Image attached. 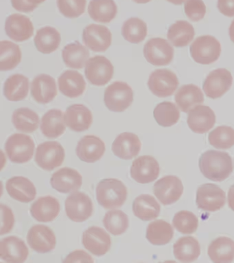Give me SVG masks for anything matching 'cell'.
Returning <instances> with one entry per match:
<instances>
[{
    "mask_svg": "<svg viewBox=\"0 0 234 263\" xmlns=\"http://www.w3.org/2000/svg\"><path fill=\"white\" fill-rule=\"evenodd\" d=\"M199 168L209 180L221 182L233 172V162L227 153L209 150L201 155Z\"/></svg>",
    "mask_w": 234,
    "mask_h": 263,
    "instance_id": "1",
    "label": "cell"
},
{
    "mask_svg": "<svg viewBox=\"0 0 234 263\" xmlns=\"http://www.w3.org/2000/svg\"><path fill=\"white\" fill-rule=\"evenodd\" d=\"M127 195V187L119 179H105L98 183L96 199L104 209H115L123 206Z\"/></svg>",
    "mask_w": 234,
    "mask_h": 263,
    "instance_id": "2",
    "label": "cell"
},
{
    "mask_svg": "<svg viewBox=\"0 0 234 263\" xmlns=\"http://www.w3.org/2000/svg\"><path fill=\"white\" fill-rule=\"evenodd\" d=\"M191 57L195 62L209 65L219 60L221 54V45L215 36H199L190 48Z\"/></svg>",
    "mask_w": 234,
    "mask_h": 263,
    "instance_id": "3",
    "label": "cell"
},
{
    "mask_svg": "<svg viewBox=\"0 0 234 263\" xmlns=\"http://www.w3.org/2000/svg\"><path fill=\"white\" fill-rule=\"evenodd\" d=\"M104 101L110 111H125L133 103V89L127 83L115 81L106 88Z\"/></svg>",
    "mask_w": 234,
    "mask_h": 263,
    "instance_id": "4",
    "label": "cell"
},
{
    "mask_svg": "<svg viewBox=\"0 0 234 263\" xmlns=\"http://www.w3.org/2000/svg\"><path fill=\"white\" fill-rule=\"evenodd\" d=\"M35 144L30 136L15 134L8 138L5 151L10 160L16 164L29 162L34 155Z\"/></svg>",
    "mask_w": 234,
    "mask_h": 263,
    "instance_id": "5",
    "label": "cell"
},
{
    "mask_svg": "<svg viewBox=\"0 0 234 263\" xmlns=\"http://www.w3.org/2000/svg\"><path fill=\"white\" fill-rule=\"evenodd\" d=\"M65 150L56 141L44 142L36 150L35 162L41 168L52 171L62 166L65 160Z\"/></svg>",
    "mask_w": 234,
    "mask_h": 263,
    "instance_id": "6",
    "label": "cell"
},
{
    "mask_svg": "<svg viewBox=\"0 0 234 263\" xmlns=\"http://www.w3.org/2000/svg\"><path fill=\"white\" fill-rule=\"evenodd\" d=\"M180 84L178 77L167 69H159L150 74L148 86L150 91L159 98L170 97Z\"/></svg>",
    "mask_w": 234,
    "mask_h": 263,
    "instance_id": "7",
    "label": "cell"
},
{
    "mask_svg": "<svg viewBox=\"0 0 234 263\" xmlns=\"http://www.w3.org/2000/svg\"><path fill=\"white\" fill-rule=\"evenodd\" d=\"M114 68L111 61L104 56L89 59L85 65V74L87 80L95 86H104L113 77Z\"/></svg>",
    "mask_w": 234,
    "mask_h": 263,
    "instance_id": "8",
    "label": "cell"
},
{
    "mask_svg": "<svg viewBox=\"0 0 234 263\" xmlns=\"http://www.w3.org/2000/svg\"><path fill=\"white\" fill-rule=\"evenodd\" d=\"M226 194L219 185L205 183L197 191L196 203L200 210L206 212L220 211L225 204Z\"/></svg>",
    "mask_w": 234,
    "mask_h": 263,
    "instance_id": "9",
    "label": "cell"
},
{
    "mask_svg": "<svg viewBox=\"0 0 234 263\" xmlns=\"http://www.w3.org/2000/svg\"><path fill=\"white\" fill-rule=\"evenodd\" d=\"M144 55L150 64L154 66H164L172 62L174 49L164 39L152 38L144 45Z\"/></svg>",
    "mask_w": 234,
    "mask_h": 263,
    "instance_id": "10",
    "label": "cell"
},
{
    "mask_svg": "<svg viewBox=\"0 0 234 263\" xmlns=\"http://www.w3.org/2000/svg\"><path fill=\"white\" fill-rule=\"evenodd\" d=\"M184 190V185L181 179L173 175L159 179L153 186L154 195L164 205L176 203L182 197Z\"/></svg>",
    "mask_w": 234,
    "mask_h": 263,
    "instance_id": "11",
    "label": "cell"
},
{
    "mask_svg": "<svg viewBox=\"0 0 234 263\" xmlns=\"http://www.w3.org/2000/svg\"><path fill=\"white\" fill-rule=\"evenodd\" d=\"M66 215L69 219L76 223L88 219L93 213V203L90 197L82 192H75L66 199Z\"/></svg>",
    "mask_w": 234,
    "mask_h": 263,
    "instance_id": "12",
    "label": "cell"
},
{
    "mask_svg": "<svg viewBox=\"0 0 234 263\" xmlns=\"http://www.w3.org/2000/svg\"><path fill=\"white\" fill-rule=\"evenodd\" d=\"M233 77L227 69L219 68L211 71L203 83V89L209 99H217L223 97L231 88Z\"/></svg>",
    "mask_w": 234,
    "mask_h": 263,
    "instance_id": "13",
    "label": "cell"
},
{
    "mask_svg": "<svg viewBox=\"0 0 234 263\" xmlns=\"http://www.w3.org/2000/svg\"><path fill=\"white\" fill-rule=\"evenodd\" d=\"M83 42L95 52H105L111 46L112 34L109 28L99 24H90L83 30Z\"/></svg>",
    "mask_w": 234,
    "mask_h": 263,
    "instance_id": "14",
    "label": "cell"
},
{
    "mask_svg": "<svg viewBox=\"0 0 234 263\" xmlns=\"http://www.w3.org/2000/svg\"><path fill=\"white\" fill-rule=\"evenodd\" d=\"M27 241L30 248L40 254L52 252L56 244L54 232L44 225L32 226L28 231Z\"/></svg>",
    "mask_w": 234,
    "mask_h": 263,
    "instance_id": "15",
    "label": "cell"
},
{
    "mask_svg": "<svg viewBox=\"0 0 234 263\" xmlns=\"http://www.w3.org/2000/svg\"><path fill=\"white\" fill-rule=\"evenodd\" d=\"M160 164L155 158L150 156H144L133 161L131 175L138 183L145 184L155 181L160 175Z\"/></svg>",
    "mask_w": 234,
    "mask_h": 263,
    "instance_id": "16",
    "label": "cell"
},
{
    "mask_svg": "<svg viewBox=\"0 0 234 263\" xmlns=\"http://www.w3.org/2000/svg\"><path fill=\"white\" fill-rule=\"evenodd\" d=\"M83 244L91 254L97 256H103L111 248V236L103 228L93 226L83 233Z\"/></svg>",
    "mask_w": 234,
    "mask_h": 263,
    "instance_id": "17",
    "label": "cell"
},
{
    "mask_svg": "<svg viewBox=\"0 0 234 263\" xmlns=\"http://www.w3.org/2000/svg\"><path fill=\"white\" fill-rule=\"evenodd\" d=\"M53 189L61 193L77 191L83 184V177L74 168H62L56 171L50 179Z\"/></svg>",
    "mask_w": 234,
    "mask_h": 263,
    "instance_id": "18",
    "label": "cell"
},
{
    "mask_svg": "<svg viewBox=\"0 0 234 263\" xmlns=\"http://www.w3.org/2000/svg\"><path fill=\"white\" fill-rule=\"evenodd\" d=\"M5 31L7 36L17 42L29 40L34 33V26L30 18L21 14H13L7 18Z\"/></svg>",
    "mask_w": 234,
    "mask_h": 263,
    "instance_id": "19",
    "label": "cell"
},
{
    "mask_svg": "<svg viewBox=\"0 0 234 263\" xmlns=\"http://www.w3.org/2000/svg\"><path fill=\"white\" fill-rule=\"evenodd\" d=\"M216 115L208 106L198 105L189 112L187 122L189 128L196 134H205L213 127Z\"/></svg>",
    "mask_w": 234,
    "mask_h": 263,
    "instance_id": "20",
    "label": "cell"
},
{
    "mask_svg": "<svg viewBox=\"0 0 234 263\" xmlns=\"http://www.w3.org/2000/svg\"><path fill=\"white\" fill-rule=\"evenodd\" d=\"M105 142L93 135L85 136L81 138L76 146V155L83 162L94 163L101 160L105 154Z\"/></svg>",
    "mask_w": 234,
    "mask_h": 263,
    "instance_id": "21",
    "label": "cell"
},
{
    "mask_svg": "<svg viewBox=\"0 0 234 263\" xmlns=\"http://www.w3.org/2000/svg\"><path fill=\"white\" fill-rule=\"evenodd\" d=\"M29 250L23 240L17 236H8L0 243V256L7 262L21 263L28 258Z\"/></svg>",
    "mask_w": 234,
    "mask_h": 263,
    "instance_id": "22",
    "label": "cell"
},
{
    "mask_svg": "<svg viewBox=\"0 0 234 263\" xmlns=\"http://www.w3.org/2000/svg\"><path fill=\"white\" fill-rule=\"evenodd\" d=\"M142 148L139 137L133 133L121 134L112 144V152L122 160H129L137 156Z\"/></svg>",
    "mask_w": 234,
    "mask_h": 263,
    "instance_id": "23",
    "label": "cell"
},
{
    "mask_svg": "<svg viewBox=\"0 0 234 263\" xmlns=\"http://www.w3.org/2000/svg\"><path fill=\"white\" fill-rule=\"evenodd\" d=\"M64 120L71 130L83 132L90 127L93 122V115L85 105L74 104L67 108Z\"/></svg>",
    "mask_w": 234,
    "mask_h": 263,
    "instance_id": "24",
    "label": "cell"
},
{
    "mask_svg": "<svg viewBox=\"0 0 234 263\" xmlns=\"http://www.w3.org/2000/svg\"><path fill=\"white\" fill-rule=\"evenodd\" d=\"M31 95L36 103L42 105L52 102L57 95L55 79L48 74L38 75L31 83Z\"/></svg>",
    "mask_w": 234,
    "mask_h": 263,
    "instance_id": "25",
    "label": "cell"
},
{
    "mask_svg": "<svg viewBox=\"0 0 234 263\" xmlns=\"http://www.w3.org/2000/svg\"><path fill=\"white\" fill-rule=\"evenodd\" d=\"M6 189L10 197L20 202L29 203L35 199L36 187L33 183L26 177H12L7 181Z\"/></svg>",
    "mask_w": 234,
    "mask_h": 263,
    "instance_id": "26",
    "label": "cell"
},
{
    "mask_svg": "<svg viewBox=\"0 0 234 263\" xmlns=\"http://www.w3.org/2000/svg\"><path fill=\"white\" fill-rule=\"evenodd\" d=\"M60 203L55 197L47 195L34 201L30 208L32 217L40 222L54 221L60 213Z\"/></svg>",
    "mask_w": 234,
    "mask_h": 263,
    "instance_id": "27",
    "label": "cell"
},
{
    "mask_svg": "<svg viewBox=\"0 0 234 263\" xmlns=\"http://www.w3.org/2000/svg\"><path fill=\"white\" fill-rule=\"evenodd\" d=\"M61 92L70 99L83 95L86 89V82L82 74L74 70H67L58 79Z\"/></svg>",
    "mask_w": 234,
    "mask_h": 263,
    "instance_id": "28",
    "label": "cell"
},
{
    "mask_svg": "<svg viewBox=\"0 0 234 263\" xmlns=\"http://www.w3.org/2000/svg\"><path fill=\"white\" fill-rule=\"evenodd\" d=\"M40 128L46 138H57L62 136L66 129L62 110L53 109L47 111L42 118Z\"/></svg>",
    "mask_w": 234,
    "mask_h": 263,
    "instance_id": "29",
    "label": "cell"
},
{
    "mask_svg": "<svg viewBox=\"0 0 234 263\" xmlns=\"http://www.w3.org/2000/svg\"><path fill=\"white\" fill-rule=\"evenodd\" d=\"M177 105L184 113H188L195 106L204 102V96L197 85L190 84L181 87L174 97Z\"/></svg>",
    "mask_w": 234,
    "mask_h": 263,
    "instance_id": "30",
    "label": "cell"
},
{
    "mask_svg": "<svg viewBox=\"0 0 234 263\" xmlns=\"http://www.w3.org/2000/svg\"><path fill=\"white\" fill-rule=\"evenodd\" d=\"M173 253L175 258L180 262H194L200 256V244L193 236H184L175 242Z\"/></svg>",
    "mask_w": 234,
    "mask_h": 263,
    "instance_id": "31",
    "label": "cell"
},
{
    "mask_svg": "<svg viewBox=\"0 0 234 263\" xmlns=\"http://www.w3.org/2000/svg\"><path fill=\"white\" fill-rule=\"evenodd\" d=\"M161 206L152 195L142 194L133 203V212L135 217L144 221H152L159 217Z\"/></svg>",
    "mask_w": 234,
    "mask_h": 263,
    "instance_id": "32",
    "label": "cell"
},
{
    "mask_svg": "<svg viewBox=\"0 0 234 263\" xmlns=\"http://www.w3.org/2000/svg\"><path fill=\"white\" fill-rule=\"evenodd\" d=\"M208 255L211 260L217 263L233 262L234 241L227 236H220L209 246Z\"/></svg>",
    "mask_w": 234,
    "mask_h": 263,
    "instance_id": "33",
    "label": "cell"
},
{
    "mask_svg": "<svg viewBox=\"0 0 234 263\" xmlns=\"http://www.w3.org/2000/svg\"><path fill=\"white\" fill-rule=\"evenodd\" d=\"M36 49L43 54L55 52L62 42V36L56 28L46 26L37 30L34 39Z\"/></svg>",
    "mask_w": 234,
    "mask_h": 263,
    "instance_id": "34",
    "label": "cell"
},
{
    "mask_svg": "<svg viewBox=\"0 0 234 263\" xmlns=\"http://www.w3.org/2000/svg\"><path fill=\"white\" fill-rule=\"evenodd\" d=\"M29 79L24 75H12L6 81L4 85V95L10 101H23L29 91Z\"/></svg>",
    "mask_w": 234,
    "mask_h": 263,
    "instance_id": "35",
    "label": "cell"
},
{
    "mask_svg": "<svg viewBox=\"0 0 234 263\" xmlns=\"http://www.w3.org/2000/svg\"><path fill=\"white\" fill-rule=\"evenodd\" d=\"M89 56L88 49L78 41L67 45L62 51L63 60L71 68L82 69L88 61Z\"/></svg>",
    "mask_w": 234,
    "mask_h": 263,
    "instance_id": "36",
    "label": "cell"
},
{
    "mask_svg": "<svg viewBox=\"0 0 234 263\" xmlns=\"http://www.w3.org/2000/svg\"><path fill=\"white\" fill-rule=\"evenodd\" d=\"M88 13L95 22L107 24L115 17L118 7L113 0H91Z\"/></svg>",
    "mask_w": 234,
    "mask_h": 263,
    "instance_id": "37",
    "label": "cell"
},
{
    "mask_svg": "<svg viewBox=\"0 0 234 263\" xmlns=\"http://www.w3.org/2000/svg\"><path fill=\"white\" fill-rule=\"evenodd\" d=\"M195 35L194 28L192 24L184 20L177 21L170 26L168 30V40L173 46L182 48L188 46Z\"/></svg>",
    "mask_w": 234,
    "mask_h": 263,
    "instance_id": "38",
    "label": "cell"
},
{
    "mask_svg": "<svg viewBox=\"0 0 234 263\" xmlns=\"http://www.w3.org/2000/svg\"><path fill=\"white\" fill-rule=\"evenodd\" d=\"M174 236L172 226L164 220L151 222L146 229V238L154 246H164L169 243Z\"/></svg>",
    "mask_w": 234,
    "mask_h": 263,
    "instance_id": "39",
    "label": "cell"
},
{
    "mask_svg": "<svg viewBox=\"0 0 234 263\" xmlns=\"http://www.w3.org/2000/svg\"><path fill=\"white\" fill-rule=\"evenodd\" d=\"M12 122L16 129L24 133H33L38 127V114L27 107L16 109L12 116Z\"/></svg>",
    "mask_w": 234,
    "mask_h": 263,
    "instance_id": "40",
    "label": "cell"
},
{
    "mask_svg": "<svg viewBox=\"0 0 234 263\" xmlns=\"http://www.w3.org/2000/svg\"><path fill=\"white\" fill-rule=\"evenodd\" d=\"M148 33L147 25L138 17H131L124 22L122 35L127 42L138 44L143 42Z\"/></svg>",
    "mask_w": 234,
    "mask_h": 263,
    "instance_id": "41",
    "label": "cell"
},
{
    "mask_svg": "<svg viewBox=\"0 0 234 263\" xmlns=\"http://www.w3.org/2000/svg\"><path fill=\"white\" fill-rule=\"evenodd\" d=\"M153 115L159 125L163 127H170L180 120V111L174 103L164 101L156 106Z\"/></svg>",
    "mask_w": 234,
    "mask_h": 263,
    "instance_id": "42",
    "label": "cell"
},
{
    "mask_svg": "<svg viewBox=\"0 0 234 263\" xmlns=\"http://www.w3.org/2000/svg\"><path fill=\"white\" fill-rule=\"evenodd\" d=\"M0 48V69L2 71L13 70L21 62L22 52L18 45L9 41H2Z\"/></svg>",
    "mask_w": 234,
    "mask_h": 263,
    "instance_id": "43",
    "label": "cell"
},
{
    "mask_svg": "<svg viewBox=\"0 0 234 263\" xmlns=\"http://www.w3.org/2000/svg\"><path fill=\"white\" fill-rule=\"evenodd\" d=\"M103 224L107 231L113 235H121L129 228V217L123 211L113 210L106 213Z\"/></svg>",
    "mask_w": 234,
    "mask_h": 263,
    "instance_id": "44",
    "label": "cell"
},
{
    "mask_svg": "<svg viewBox=\"0 0 234 263\" xmlns=\"http://www.w3.org/2000/svg\"><path fill=\"white\" fill-rule=\"evenodd\" d=\"M208 140L217 149H229L234 146V129L231 126H218L209 133Z\"/></svg>",
    "mask_w": 234,
    "mask_h": 263,
    "instance_id": "45",
    "label": "cell"
},
{
    "mask_svg": "<svg viewBox=\"0 0 234 263\" xmlns=\"http://www.w3.org/2000/svg\"><path fill=\"white\" fill-rule=\"evenodd\" d=\"M172 224L175 229L181 233L191 234L197 231L199 219L192 212L182 211L175 214Z\"/></svg>",
    "mask_w": 234,
    "mask_h": 263,
    "instance_id": "46",
    "label": "cell"
},
{
    "mask_svg": "<svg viewBox=\"0 0 234 263\" xmlns=\"http://www.w3.org/2000/svg\"><path fill=\"white\" fill-rule=\"evenodd\" d=\"M86 0H56L60 13L67 18H77L85 13Z\"/></svg>",
    "mask_w": 234,
    "mask_h": 263,
    "instance_id": "47",
    "label": "cell"
},
{
    "mask_svg": "<svg viewBox=\"0 0 234 263\" xmlns=\"http://www.w3.org/2000/svg\"><path fill=\"white\" fill-rule=\"evenodd\" d=\"M184 11L189 19L193 22H199L206 14V6L203 0H186Z\"/></svg>",
    "mask_w": 234,
    "mask_h": 263,
    "instance_id": "48",
    "label": "cell"
},
{
    "mask_svg": "<svg viewBox=\"0 0 234 263\" xmlns=\"http://www.w3.org/2000/svg\"><path fill=\"white\" fill-rule=\"evenodd\" d=\"M15 217L13 211L7 205L1 204V234L9 233L13 230Z\"/></svg>",
    "mask_w": 234,
    "mask_h": 263,
    "instance_id": "49",
    "label": "cell"
},
{
    "mask_svg": "<svg viewBox=\"0 0 234 263\" xmlns=\"http://www.w3.org/2000/svg\"><path fill=\"white\" fill-rule=\"evenodd\" d=\"M12 7L24 13H30L46 0H11Z\"/></svg>",
    "mask_w": 234,
    "mask_h": 263,
    "instance_id": "50",
    "label": "cell"
},
{
    "mask_svg": "<svg viewBox=\"0 0 234 263\" xmlns=\"http://www.w3.org/2000/svg\"><path fill=\"white\" fill-rule=\"evenodd\" d=\"M93 261L92 257L87 254L86 252L83 250H76L70 253L68 256L65 258L64 262H88L92 263Z\"/></svg>",
    "mask_w": 234,
    "mask_h": 263,
    "instance_id": "51",
    "label": "cell"
},
{
    "mask_svg": "<svg viewBox=\"0 0 234 263\" xmlns=\"http://www.w3.org/2000/svg\"><path fill=\"white\" fill-rule=\"evenodd\" d=\"M217 7L226 17H234V0H218Z\"/></svg>",
    "mask_w": 234,
    "mask_h": 263,
    "instance_id": "52",
    "label": "cell"
},
{
    "mask_svg": "<svg viewBox=\"0 0 234 263\" xmlns=\"http://www.w3.org/2000/svg\"><path fill=\"white\" fill-rule=\"evenodd\" d=\"M228 204L229 207L234 212V185H231L228 193Z\"/></svg>",
    "mask_w": 234,
    "mask_h": 263,
    "instance_id": "53",
    "label": "cell"
},
{
    "mask_svg": "<svg viewBox=\"0 0 234 263\" xmlns=\"http://www.w3.org/2000/svg\"><path fill=\"white\" fill-rule=\"evenodd\" d=\"M229 34L230 40H231V42L234 44V20H233V22H231V25L229 26Z\"/></svg>",
    "mask_w": 234,
    "mask_h": 263,
    "instance_id": "54",
    "label": "cell"
},
{
    "mask_svg": "<svg viewBox=\"0 0 234 263\" xmlns=\"http://www.w3.org/2000/svg\"><path fill=\"white\" fill-rule=\"evenodd\" d=\"M167 1L174 5H182L183 3L186 2V0H167Z\"/></svg>",
    "mask_w": 234,
    "mask_h": 263,
    "instance_id": "55",
    "label": "cell"
},
{
    "mask_svg": "<svg viewBox=\"0 0 234 263\" xmlns=\"http://www.w3.org/2000/svg\"><path fill=\"white\" fill-rule=\"evenodd\" d=\"M133 1L137 4H146L150 3L151 0H133Z\"/></svg>",
    "mask_w": 234,
    "mask_h": 263,
    "instance_id": "56",
    "label": "cell"
}]
</instances>
